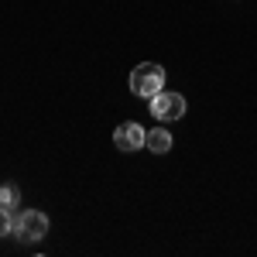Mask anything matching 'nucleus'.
<instances>
[{
  "label": "nucleus",
  "instance_id": "nucleus-1",
  "mask_svg": "<svg viewBox=\"0 0 257 257\" xmlns=\"http://www.w3.org/2000/svg\"><path fill=\"white\" fill-rule=\"evenodd\" d=\"M165 89V69L155 65V62H141L134 65V72H131V93L141 99H151L155 93Z\"/></svg>",
  "mask_w": 257,
  "mask_h": 257
},
{
  "label": "nucleus",
  "instance_id": "nucleus-2",
  "mask_svg": "<svg viewBox=\"0 0 257 257\" xmlns=\"http://www.w3.org/2000/svg\"><path fill=\"white\" fill-rule=\"evenodd\" d=\"M151 117L161 120V123H172V120L185 117V96L182 93H155L151 96Z\"/></svg>",
  "mask_w": 257,
  "mask_h": 257
},
{
  "label": "nucleus",
  "instance_id": "nucleus-3",
  "mask_svg": "<svg viewBox=\"0 0 257 257\" xmlns=\"http://www.w3.org/2000/svg\"><path fill=\"white\" fill-rule=\"evenodd\" d=\"M14 233L24 243H38L45 233H48V216L38 213V209H24L18 219H14Z\"/></svg>",
  "mask_w": 257,
  "mask_h": 257
},
{
  "label": "nucleus",
  "instance_id": "nucleus-4",
  "mask_svg": "<svg viewBox=\"0 0 257 257\" xmlns=\"http://www.w3.org/2000/svg\"><path fill=\"white\" fill-rule=\"evenodd\" d=\"M144 141H148V131L141 127V123H134V120H127V123H120L117 131H113V144H117L120 151H141L144 148Z\"/></svg>",
  "mask_w": 257,
  "mask_h": 257
},
{
  "label": "nucleus",
  "instance_id": "nucleus-5",
  "mask_svg": "<svg viewBox=\"0 0 257 257\" xmlns=\"http://www.w3.org/2000/svg\"><path fill=\"white\" fill-rule=\"evenodd\" d=\"M144 148H148L151 155H168V151H172V134H168L165 127H158V131H148Z\"/></svg>",
  "mask_w": 257,
  "mask_h": 257
},
{
  "label": "nucleus",
  "instance_id": "nucleus-6",
  "mask_svg": "<svg viewBox=\"0 0 257 257\" xmlns=\"http://www.w3.org/2000/svg\"><path fill=\"white\" fill-rule=\"evenodd\" d=\"M18 199H21L18 185H0V206H4V209H11V213H14V206H18Z\"/></svg>",
  "mask_w": 257,
  "mask_h": 257
},
{
  "label": "nucleus",
  "instance_id": "nucleus-7",
  "mask_svg": "<svg viewBox=\"0 0 257 257\" xmlns=\"http://www.w3.org/2000/svg\"><path fill=\"white\" fill-rule=\"evenodd\" d=\"M11 230H14V216H11V209L0 206V237H7Z\"/></svg>",
  "mask_w": 257,
  "mask_h": 257
}]
</instances>
